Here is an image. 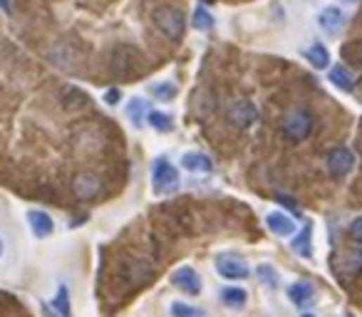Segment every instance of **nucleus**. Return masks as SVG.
<instances>
[{"instance_id": "dca6fc26", "label": "nucleus", "mask_w": 362, "mask_h": 317, "mask_svg": "<svg viewBox=\"0 0 362 317\" xmlns=\"http://www.w3.org/2000/svg\"><path fill=\"white\" fill-rule=\"evenodd\" d=\"M181 167L184 169H189V172H194V174H206V172H211V159L206 154H201V151H186L184 154V159H181Z\"/></svg>"}, {"instance_id": "7c9ffc66", "label": "nucleus", "mask_w": 362, "mask_h": 317, "mask_svg": "<svg viewBox=\"0 0 362 317\" xmlns=\"http://www.w3.org/2000/svg\"><path fill=\"white\" fill-rule=\"evenodd\" d=\"M119 99H122V92H119L117 87H112V89H107V92H105V102L110 104V107L119 104Z\"/></svg>"}, {"instance_id": "7ed1b4c3", "label": "nucleus", "mask_w": 362, "mask_h": 317, "mask_svg": "<svg viewBox=\"0 0 362 317\" xmlns=\"http://www.w3.org/2000/svg\"><path fill=\"white\" fill-rule=\"evenodd\" d=\"M152 186L157 193H167L179 186V172L167 156H157L152 164Z\"/></svg>"}, {"instance_id": "bb28decb", "label": "nucleus", "mask_w": 362, "mask_h": 317, "mask_svg": "<svg viewBox=\"0 0 362 317\" xmlns=\"http://www.w3.org/2000/svg\"><path fill=\"white\" fill-rule=\"evenodd\" d=\"M55 312H58L60 317H72V307H70V295H67V287L60 285L58 295H55Z\"/></svg>"}, {"instance_id": "c9c22d12", "label": "nucleus", "mask_w": 362, "mask_h": 317, "mask_svg": "<svg viewBox=\"0 0 362 317\" xmlns=\"http://www.w3.org/2000/svg\"><path fill=\"white\" fill-rule=\"evenodd\" d=\"M300 317H315V315H313V312H303Z\"/></svg>"}, {"instance_id": "1a4fd4ad", "label": "nucleus", "mask_w": 362, "mask_h": 317, "mask_svg": "<svg viewBox=\"0 0 362 317\" xmlns=\"http://www.w3.org/2000/svg\"><path fill=\"white\" fill-rule=\"evenodd\" d=\"M172 283L179 287V290H184L186 295H199V292H201V278H199V273H196L194 268H189V266L174 271Z\"/></svg>"}, {"instance_id": "412c9836", "label": "nucleus", "mask_w": 362, "mask_h": 317, "mask_svg": "<svg viewBox=\"0 0 362 317\" xmlns=\"http://www.w3.org/2000/svg\"><path fill=\"white\" fill-rule=\"evenodd\" d=\"M342 273H345V276H357V273H362V248L347 250L345 258H342Z\"/></svg>"}, {"instance_id": "72a5a7b5", "label": "nucleus", "mask_w": 362, "mask_h": 317, "mask_svg": "<svg viewBox=\"0 0 362 317\" xmlns=\"http://www.w3.org/2000/svg\"><path fill=\"white\" fill-rule=\"evenodd\" d=\"M0 11H3V13H11L13 11L11 0H0Z\"/></svg>"}, {"instance_id": "aec40b11", "label": "nucleus", "mask_w": 362, "mask_h": 317, "mask_svg": "<svg viewBox=\"0 0 362 317\" xmlns=\"http://www.w3.org/2000/svg\"><path fill=\"white\" fill-rule=\"evenodd\" d=\"M63 107H65V110H70V112L82 110V107H87V94H84L82 89H75V87L65 89V94H63Z\"/></svg>"}, {"instance_id": "0eeeda50", "label": "nucleus", "mask_w": 362, "mask_h": 317, "mask_svg": "<svg viewBox=\"0 0 362 317\" xmlns=\"http://www.w3.org/2000/svg\"><path fill=\"white\" fill-rule=\"evenodd\" d=\"M72 193L79 201H92L102 193V179L95 172H79L72 179Z\"/></svg>"}, {"instance_id": "c85d7f7f", "label": "nucleus", "mask_w": 362, "mask_h": 317, "mask_svg": "<svg viewBox=\"0 0 362 317\" xmlns=\"http://www.w3.org/2000/svg\"><path fill=\"white\" fill-rule=\"evenodd\" d=\"M256 276L261 278L263 285H268V287H278V273H276L271 266H258V268H256Z\"/></svg>"}, {"instance_id": "473e14b6", "label": "nucleus", "mask_w": 362, "mask_h": 317, "mask_svg": "<svg viewBox=\"0 0 362 317\" xmlns=\"http://www.w3.org/2000/svg\"><path fill=\"white\" fill-rule=\"evenodd\" d=\"M40 310H42V317H60L58 312H55L50 305H45V302H42V305H40Z\"/></svg>"}, {"instance_id": "f3484780", "label": "nucleus", "mask_w": 362, "mask_h": 317, "mask_svg": "<svg viewBox=\"0 0 362 317\" xmlns=\"http://www.w3.org/2000/svg\"><path fill=\"white\" fill-rule=\"evenodd\" d=\"M313 295H315V287L310 285V283H305V280H298V283H293V285L288 287V297H290V302H293V305H305V302L313 300Z\"/></svg>"}, {"instance_id": "4468645a", "label": "nucleus", "mask_w": 362, "mask_h": 317, "mask_svg": "<svg viewBox=\"0 0 362 317\" xmlns=\"http://www.w3.org/2000/svg\"><path fill=\"white\" fill-rule=\"evenodd\" d=\"M328 79H330L337 89H342V92H352V89H355V77H352L350 67H345V65H335V67H330Z\"/></svg>"}, {"instance_id": "f257e3e1", "label": "nucleus", "mask_w": 362, "mask_h": 317, "mask_svg": "<svg viewBox=\"0 0 362 317\" xmlns=\"http://www.w3.org/2000/svg\"><path fill=\"white\" fill-rule=\"evenodd\" d=\"M152 20H154V25H157V30L162 32L167 40H181L184 37V32H186V18H184V13L179 11V8H174V6H162V8H157L154 11V15H152Z\"/></svg>"}, {"instance_id": "cd10ccee", "label": "nucleus", "mask_w": 362, "mask_h": 317, "mask_svg": "<svg viewBox=\"0 0 362 317\" xmlns=\"http://www.w3.org/2000/svg\"><path fill=\"white\" fill-rule=\"evenodd\" d=\"M172 315L174 317H204V310L194 305H186V302H172Z\"/></svg>"}, {"instance_id": "6ab92c4d", "label": "nucleus", "mask_w": 362, "mask_h": 317, "mask_svg": "<svg viewBox=\"0 0 362 317\" xmlns=\"http://www.w3.org/2000/svg\"><path fill=\"white\" fill-rule=\"evenodd\" d=\"M310 235H313V228L305 226V228L293 238V243H290L295 253L303 255V258H313V240H310Z\"/></svg>"}, {"instance_id": "b1692460", "label": "nucleus", "mask_w": 362, "mask_h": 317, "mask_svg": "<svg viewBox=\"0 0 362 317\" xmlns=\"http://www.w3.org/2000/svg\"><path fill=\"white\" fill-rule=\"evenodd\" d=\"M149 127L152 129H157V131H162V134H167V131H172L174 129V122H172V117L167 115V112H149Z\"/></svg>"}, {"instance_id": "f03ea898", "label": "nucleus", "mask_w": 362, "mask_h": 317, "mask_svg": "<svg viewBox=\"0 0 362 317\" xmlns=\"http://www.w3.org/2000/svg\"><path fill=\"white\" fill-rule=\"evenodd\" d=\"M310 131H313V115H310L308 110H293L285 115L283 136L290 144H298V141L308 139Z\"/></svg>"}, {"instance_id": "9b49d317", "label": "nucleus", "mask_w": 362, "mask_h": 317, "mask_svg": "<svg viewBox=\"0 0 362 317\" xmlns=\"http://www.w3.org/2000/svg\"><path fill=\"white\" fill-rule=\"evenodd\" d=\"M27 226H30V231L37 235V238H48V235H53V231H55V224H53V219H50V214L37 211V208L27 211Z\"/></svg>"}, {"instance_id": "e433bc0d", "label": "nucleus", "mask_w": 362, "mask_h": 317, "mask_svg": "<svg viewBox=\"0 0 362 317\" xmlns=\"http://www.w3.org/2000/svg\"><path fill=\"white\" fill-rule=\"evenodd\" d=\"M201 3H206V6H209V3H216V0H201Z\"/></svg>"}, {"instance_id": "c756f323", "label": "nucleus", "mask_w": 362, "mask_h": 317, "mask_svg": "<svg viewBox=\"0 0 362 317\" xmlns=\"http://www.w3.org/2000/svg\"><path fill=\"white\" fill-rule=\"evenodd\" d=\"M347 233H350L352 240H357V243H362V216L360 219H355L350 224V228H347Z\"/></svg>"}, {"instance_id": "4be33fe9", "label": "nucleus", "mask_w": 362, "mask_h": 317, "mask_svg": "<svg viewBox=\"0 0 362 317\" xmlns=\"http://www.w3.org/2000/svg\"><path fill=\"white\" fill-rule=\"evenodd\" d=\"M342 60H347L350 65H362V40H350L340 47Z\"/></svg>"}, {"instance_id": "4c0bfd02", "label": "nucleus", "mask_w": 362, "mask_h": 317, "mask_svg": "<svg viewBox=\"0 0 362 317\" xmlns=\"http://www.w3.org/2000/svg\"><path fill=\"white\" fill-rule=\"evenodd\" d=\"M345 3H357V0H345Z\"/></svg>"}, {"instance_id": "6e6552de", "label": "nucleus", "mask_w": 362, "mask_h": 317, "mask_svg": "<svg viewBox=\"0 0 362 317\" xmlns=\"http://www.w3.org/2000/svg\"><path fill=\"white\" fill-rule=\"evenodd\" d=\"M258 119V110L251 99H238L228 107V122L238 129H248Z\"/></svg>"}, {"instance_id": "39448f33", "label": "nucleus", "mask_w": 362, "mask_h": 317, "mask_svg": "<svg viewBox=\"0 0 362 317\" xmlns=\"http://www.w3.org/2000/svg\"><path fill=\"white\" fill-rule=\"evenodd\" d=\"M216 271L226 280H246L251 276V268H248L246 260L241 255H231V253H224L216 258Z\"/></svg>"}, {"instance_id": "f8f14e48", "label": "nucleus", "mask_w": 362, "mask_h": 317, "mask_svg": "<svg viewBox=\"0 0 362 317\" xmlns=\"http://www.w3.org/2000/svg\"><path fill=\"white\" fill-rule=\"evenodd\" d=\"M266 226L271 231H273L276 235H293L295 233V221L290 219L288 214H283V211H273V214L266 216Z\"/></svg>"}, {"instance_id": "2eb2a0df", "label": "nucleus", "mask_w": 362, "mask_h": 317, "mask_svg": "<svg viewBox=\"0 0 362 317\" xmlns=\"http://www.w3.org/2000/svg\"><path fill=\"white\" fill-rule=\"evenodd\" d=\"M152 263H147L144 258H134L127 263V271H124V278H129V283H144L149 276H152Z\"/></svg>"}, {"instance_id": "423d86ee", "label": "nucleus", "mask_w": 362, "mask_h": 317, "mask_svg": "<svg viewBox=\"0 0 362 317\" xmlns=\"http://www.w3.org/2000/svg\"><path fill=\"white\" fill-rule=\"evenodd\" d=\"M325 167H328V174H330V176L342 179L352 172V167H355V156H352V151L345 149V146H335V149L328 151Z\"/></svg>"}, {"instance_id": "f704fd0d", "label": "nucleus", "mask_w": 362, "mask_h": 317, "mask_svg": "<svg viewBox=\"0 0 362 317\" xmlns=\"http://www.w3.org/2000/svg\"><path fill=\"white\" fill-rule=\"evenodd\" d=\"M3 253H6V243H3V238H0V258H3Z\"/></svg>"}, {"instance_id": "20e7f679", "label": "nucleus", "mask_w": 362, "mask_h": 317, "mask_svg": "<svg viewBox=\"0 0 362 317\" xmlns=\"http://www.w3.org/2000/svg\"><path fill=\"white\" fill-rule=\"evenodd\" d=\"M139 65V50L131 45H117L112 50V58H110V67L117 77H129Z\"/></svg>"}, {"instance_id": "a211bd4d", "label": "nucleus", "mask_w": 362, "mask_h": 317, "mask_svg": "<svg viewBox=\"0 0 362 317\" xmlns=\"http://www.w3.org/2000/svg\"><path fill=\"white\" fill-rule=\"evenodd\" d=\"M221 300H224L226 307H233V310H241L248 302V292L243 287H224L221 290Z\"/></svg>"}, {"instance_id": "ddd939ff", "label": "nucleus", "mask_w": 362, "mask_h": 317, "mask_svg": "<svg viewBox=\"0 0 362 317\" xmlns=\"http://www.w3.org/2000/svg\"><path fill=\"white\" fill-rule=\"evenodd\" d=\"M303 55L315 70H325L330 65V52H328V47L323 42H313L310 47H305Z\"/></svg>"}, {"instance_id": "393cba45", "label": "nucleus", "mask_w": 362, "mask_h": 317, "mask_svg": "<svg viewBox=\"0 0 362 317\" xmlns=\"http://www.w3.org/2000/svg\"><path fill=\"white\" fill-rule=\"evenodd\" d=\"M191 25H194L196 30H201V32L211 30V27H214V15H211L204 6H199L194 11V15H191Z\"/></svg>"}, {"instance_id": "9d476101", "label": "nucleus", "mask_w": 362, "mask_h": 317, "mask_svg": "<svg viewBox=\"0 0 362 317\" xmlns=\"http://www.w3.org/2000/svg\"><path fill=\"white\" fill-rule=\"evenodd\" d=\"M318 25H321V30L325 32V35H337V32L342 30V25H345V15H342L340 8L328 6L318 13Z\"/></svg>"}, {"instance_id": "5701e85b", "label": "nucleus", "mask_w": 362, "mask_h": 317, "mask_svg": "<svg viewBox=\"0 0 362 317\" xmlns=\"http://www.w3.org/2000/svg\"><path fill=\"white\" fill-rule=\"evenodd\" d=\"M127 117L131 119V124L142 127L144 117H149L147 115V102H144V99H131L129 107H127Z\"/></svg>"}, {"instance_id": "2f4dec72", "label": "nucleus", "mask_w": 362, "mask_h": 317, "mask_svg": "<svg viewBox=\"0 0 362 317\" xmlns=\"http://www.w3.org/2000/svg\"><path fill=\"white\" fill-rule=\"evenodd\" d=\"M276 198H278V201L283 203V206H288L290 211H298V206H295V201H290V196H283V193H278Z\"/></svg>"}, {"instance_id": "a878e982", "label": "nucleus", "mask_w": 362, "mask_h": 317, "mask_svg": "<svg viewBox=\"0 0 362 317\" xmlns=\"http://www.w3.org/2000/svg\"><path fill=\"white\" fill-rule=\"evenodd\" d=\"M149 92H152L157 99H162V102H172V99L176 97V84L169 82V79H167V82L152 84V87H149Z\"/></svg>"}]
</instances>
